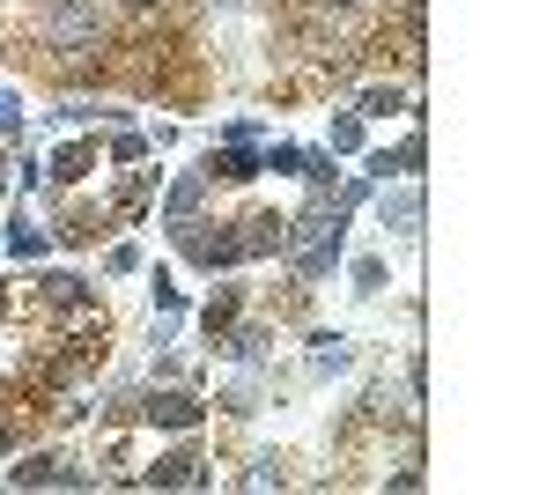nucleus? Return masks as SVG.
<instances>
[{
    "mask_svg": "<svg viewBox=\"0 0 554 495\" xmlns=\"http://www.w3.org/2000/svg\"><path fill=\"white\" fill-rule=\"evenodd\" d=\"M399 104H407L399 89H362V119H392Z\"/></svg>",
    "mask_w": 554,
    "mask_h": 495,
    "instance_id": "nucleus-7",
    "label": "nucleus"
},
{
    "mask_svg": "<svg viewBox=\"0 0 554 495\" xmlns=\"http://www.w3.org/2000/svg\"><path fill=\"white\" fill-rule=\"evenodd\" d=\"M111 156L133 163V156H148V141H141V133H119V141H111Z\"/></svg>",
    "mask_w": 554,
    "mask_h": 495,
    "instance_id": "nucleus-11",
    "label": "nucleus"
},
{
    "mask_svg": "<svg viewBox=\"0 0 554 495\" xmlns=\"http://www.w3.org/2000/svg\"><path fill=\"white\" fill-rule=\"evenodd\" d=\"M207 178H222V185H244V178H259V163L244 156V148H222V156L207 163Z\"/></svg>",
    "mask_w": 554,
    "mask_h": 495,
    "instance_id": "nucleus-4",
    "label": "nucleus"
},
{
    "mask_svg": "<svg viewBox=\"0 0 554 495\" xmlns=\"http://www.w3.org/2000/svg\"><path fill=\"white\" fill-rule=\"evenodd\" d=\"M237 303H244V296H237V289H222V296H215V303H207V340H222V333H229V326H237Z\"/></svg>",
    "mask_w": 554,
    "mask_h": 495,
    "instance_id": "nucleus-5",
    "label": "nucleus"
},
{
    "mask_svg": "<svg viewBox=\"0 0 554 495\" xmlns=\"http://www.w3.org/2000/svg\"><path fill=\"white\" fill-rule=\"evenodd\" d=\"M89 170H97V148H89V141H74L67 156H60V185H74V178H89Z\"/></svg>",
    "mask_w": 554,
    "mask_h": 495,
    "instance_id": "nucleus-6",
    "label": "nucleus"
},
{
    "mask_svg": "<svg viewBox=\"0 0 554 495\" xmlns=\"http://www.w3.org/2000/svg\"><path fill=\"white\" fill-rule=\"evenodd\" d=\"M148 481H156V488H185V481H200V459H193V451H170V459H156Z\"/></svg>",
    "mask_w": 554,
    "mask_h": 495,
    "instance_id": "nucleus-3",
    "label": "nucleus"
},
{
    "mask_svg": "<svg viewBox=\"0 0 554 495\" xmlns=\"http://www.w3.org/2000/svg\"><path fill=\"white\" fill-rule=\"evenodd\" d=\"M178 244H185V259H193V266H237V259H244L237 222H185Z\"/></svg>",
    "mask_w": 554,
    "mask_h": 495,
    "instance_id": "nucleus-1",
    "label": "nucleus"
},
{
    "mask_svg": "<svg viewBox=\"0 0 554 495\" xmlns=\"http://www.w3.org/2000/svg\"><path fill=\"white\" fill-rule=\"evenodd\" d=\"M141 414H148L156 429H193V422H200V399H185V392H148Z\"/></svg>",
    "mask_w": 554,
    "mask_h": 495,
    "instance_id": "nucleus-2",
    "label": "nucleus"
},
{
    "mask_svg": "<svg viewBox=\"0 0 554 495\" xmlns=\"http://www.w3.org/2000/svg\"><path fill=\"white\" fill-rule=\"evenodd\" d=\"M126 8H163V0H126Z\"/></svg>",
    "mask_w": 554,
    "mask_h": 495,
    "instance_id": "nucleus-12",
    "label": "nucleus"
},
{
    "mask_svg": "<svg viewBox=\"0 0 554 495\" xmlns=\"http://www.w3.org/2000/svg\"><path fill=\"white\" fill-rule=\"evenodd\" d=\"M193 200H200V178H185V185H178V193H170V215H178V222H185V215H193Z\"/></svg>",
    "mask_w": 554,
    "mask_h": 495,
    "instance_id": "nucleus-9",
    "label": "nucleus"
},
{
    "mask_svg": "<svg viewBox=\"0 0 554 495\" xmlns=\"http://www.w3.org/2000/svg\"><path fill=\"white\" fill-rule=\"evenodd\" d=\"M355 281H362V296H377V289H385V266H377V259H362V266H355Z\"/></svg>",
    "mask_w": 554,
    "mask_h": 495,
    "instance_id": "nucleus-10",
    "label": "nucleus"
},
{
    "mask_svg": "<svg viewBox=\"0 0 554 495\" xmlns=\"http://www.w3.org/2000/svg\"><path fill=\"white\" fill-rule=\"evenodd\" d=\"M385 222H399V230H414V222H422V200H385Z\"/></svg>",
    "mask_w": 554,
    "mask_h": 495,
    "instance_id": "nucleus-8",
    "label": "nucleus"
}]
</instances>
